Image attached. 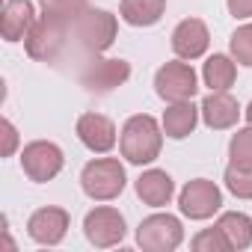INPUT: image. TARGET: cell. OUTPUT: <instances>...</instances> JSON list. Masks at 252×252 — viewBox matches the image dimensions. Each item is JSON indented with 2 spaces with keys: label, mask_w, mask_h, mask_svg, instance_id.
<instances>
[{
  "label": "cell",
  "mask_w": 252,
  "mask_h": 252,
  "mask_svg": "<svg viewBox=\"0 0 252 252\" xmlns=\"http://www.w3.org/2000/svg\"><path fill=\"white\" fill-rule=\"evenodd\" d=\"M160 149H163V125L155 116L137 113L122 125L119 152L128 163H134V166L155 163L160 158Z\"/></svg>",
  "instance_id": "obj_1"
},
{
  "label": "cell",
  "mask_w": 252,
  "mask_h": 252,
  "mask_svg": "<svg viewBox=\"0 0 252 252\" xmlns=\"http://www.w3.org/2000/svg\"><path fill=\"white\" fill-rule=\"evenodd\" d=\"M68 27H74V21H65L60 15H48L42 12L33 24V30L27 33L24 39V48H27V57L36 60V63H54L65 42H68Z\"/></svg>",
  "instance_id": "obj_2"
},
{
  "label": "cell",
  "mask_w": 252,
  "mask_h": 252,
  "mask_svg": "<svg viewBox=\"0 0 252 252\" xmlns=\"http://www.w3.org/2000/svg\"><path fill=\"white\" fill-rule=\"evenodd\" d=\"M125 184H128V178H125V166L119 163V158H95L80 172V187L92 202L119 199Z\"/></svg>",
  "instance_id": "obj_3"
},
{
  "label": "cell",
  "mask_w": 252,
  "mask_h": 252,
  "mask_svg": "<svg viewBox=\"0 0 252 252\" xmlns=\"http://www.w3.org/2000/svg\"><path fill=\"white\" fill-rule=\"evenodd\" d=\"M116 33H119V21L113 12L107 9H86L83 15H77L74 21V39L77 45L86 51V54H104L107 48H113L116 42Z\"/></svg>",
  "instance_id": "obj_4"
},
{
  "label": "cell",
  "mask_w": 252,
  "mask_h": 252,
  "mask_svg": "<svg viewBox=\"0 0 252 252\" xmlns=\"http://www.w3.org/2000/svg\"><path fill=\"white\" fill-rule=\"evenodd\" d=\"M184 243V225L175 214H152L137 225V246L146 252H175Z\"/></svg>",
  "instance_id": "obj_5"
},
{
  "label": "cell",
  "mask_w": 252,
  "mask_h": 252,
  "mask_svg": "<svg viewBox=\"0 0 252 252\" xmlns=\"http://www.w3.org/2000/svg\"><path fill=\"white\" fill-rule=\"evenodd\" d=\"M155 92L166 104L193 101V95L199 92V77H196V71L187 60H172V63H163L155 71Z\"/></svg>",
  "instance_id": "obj_6"
},
{
  "label": "cell",
  "mask_w": 252,
  "mask_h": 252,
  "mask_svg": "<svg viewBox=\"0 0 252 252\" xmlns=\"http://www.w3.org/2000/svg\"><path fill=\"white\" fill-rule=\"evenodd\" d=\"M131 80V63L122 60V57H92L86 63V68L80 71V83L86 92L95 95H107L119 86H125Z\"/></svg>",
  "instance_id": "obj_7"
},
{
  "label": "cell",
  "mask_w": 252,
  "mask_h": 252,
  "mask_svg": "<svg viewBox=\"0 0 252 252\" xmlns=\"http://www.w3.org/2000/svg\"><path fill=\"white\" fill-rule=\"evenodd\" d=\"M63 166H65V155L51 140H33V143H27L21 149V169L36 184L54 181L63 172Z\"/></svg>",
  "instance_id": "obj_8"
},
{
  "label": "cell",
  "mask_w": 252,
  "mask_h": 252,
  "mask_svg": "<svg viewBox=\"0 0 252 252\" xmlns=\"http://www.w3.org/2000/svg\"><path fill=\"white\" fill-rule=\"evenodd\" d=\"M222 208V190L211 178H193L178 193V211L190 220H211Z\"/></svg>",
  "instance_id": "obj_9"
},
{
  "label": "cell",
  "mask_w": 252,
  "mask_h": 252,
  "mask_svg": "<svg viewBox=\"0 0 252 252\" xmlns=\"http://www.w3.org/2000/svg\"><path fill=\"white\" fill-rule=\"evenodd\" d=\"M125 217L110 208V205H101V208H92L86 217H83V234L86 240L95 246V249H110V246H119L125 240Z\"/></svg>",
  "instance_id": "obj_10"
},
{
  "label": "cell",
  "mask_w": 252,
  "mask_h": 252,
  "mask_svg": "<svg viewBox=\"0 0 252 252\" xmlns=\"http://www.w3.org/2000/svg\"><path fill=\"white\" fill-rule=\"evenodd\" d=\"M68 225H71V217L65 208H57V205H48V208H39L30 214L27 220V234L33 243L39 246H57L65 240L68 234Z\"/></svg>",
  "instance_id": "obj_11"
},
{
  "label": "cell",
  "mask_w": 252,
  "mask_h": 252,
  "mask_svg": "<svg viewBox=\"0 0 252 252\" xmlns=\"http://www.w3.org/2000/svg\"><path fill=\"white\" fill-rule=\"evenodd\" d=\"M199 113H202V122L208 125L211 131H228L237 125L240 119V104L234 95H228V89H211L202 104H199Z\"/></svg>",
  "instance_id": "obj_12"
},
{
  "label": "cell",
  "mask_w": 252,
  "mask_h": 252,
  "mask_svg": "<svg viewBox=\"0 0 252 252\" xmlns=\"http://www.w3.org/2000/svg\"><path fill=\"white\" fill-rule=\"evenodd\" d=\"M208 45H211V33H208V24L202 18H184L175 24L172 30V51L178 60H199L208 54Z\"/></svg>",
  "instance_id": "obj_13"
},
{
  "label": "cell",
  "mask_w": 252,
  "mask_h": 252,
  "mask_svg": "<svg viewBox=\"0 0 252 252\" xmlns=\"http://www.w3.org/2000/svg\"><path fill=\"white\" fill-rule=\"evenodd\" d=\"M77 140L89 152L107 155V152H113L119 134H116V125H113L110 116H104V113H83L77 119Z\"/></svg>",
  "instance_id": "obj_14"
},
{
  "label": "cell",
  "mask_w": 252,
  "mask_h": 252,
  "mask_svg": "<svg viewBox=\"0 0 252 252\" xmlns=\"http://www.w3.org/2000/svg\"><path fill=\"white\" fill-rule=\"evenodd\" d=\"M36 18L39 15H36L33 0H6L3 15H0V33H3L6 42H21L33 30Z\"/></svg>",
  "instance_id": "obj_15"
},
{
  "label": "cell",
  "mask_w": 252,
  "mask_h": 252,
  "mask_svg": "<svg viewBox=\"0 0 252 252\" xmlns=\"http://www.w3.org/2000/svg\"><path fill=\"white\" fill-rule=\"evenodd\" d=\"M134 190H137V196H140L143 205H149V208H166L172 202V196H175V181H172V175L166 169H146L137 178Z\"/></svg>",
  "instance_id": "obj_16"
},
{
  "label": "cell",
  "mask_w": 252,
  "mask_h": 252,
  "mask_svg": "<svg viewBox=\"0 0 252 252\" xmlns=\"http://www.w3.org/2000/svg\"><path fill=\"white\" fill-rule=\"evenodd\" d=\"M199 107L193 104V101H175V104H169L166 110H163V119H160V125H163V134L169 137V140H184V137H190L193 131H196V125H199Z\"/></svg>",
  "instance_id": "obj_17"
},
{
  "label": "cell",
  "mask_w": 252,
  "mask_h": 252,
  "mask_svg": "<svg viewBox=\"0 0 252 252\" xmlns=\"http://www.w3.org/2000/svg\"><path fill=\"white\" fill-rule=\"evenodd\" d=\"M166 12V0H122L119 15L125 24L131 27H152L163 18Z\"/></svg>",
  "instance_id": "obj_18"
},
{
  "label": "cell",
  "mask_w": 252,
  "mask_h": 252,
  "mask_svg": "<svg viewBox=\"0 0 252 252\" xmlns=\"http://www.w3.org/2000/svg\"><path fill=\"white\" fill-rule=\"evenodd\" d=\"M202 80L208 89H231L237 80V60L228 54H211L202 65Z\"/></svg>",
  "instance_id": "obj_19"
},
{
  "label": "cell",
  "mask_w": 252,
  "mask_h": 252,
  "mask_svg": "<svg viewBox=\"0 0 252 252\" xmlns=\"http://www.w3.org/2000/svg\"><path fill=\"white\" fill-rule=\"evenodd\" d=\"M217 225L225 231L231 249L240 252V249H249L252 246V220L243 211H225V214H220Z\"/></svg>",
  "instance_id": "obj_20"
},
{
  "label": "cell",
  "mask_w": 252,
  "mask_h": 252,
  "mask_svg": "<svg viewBox=\"0 0 252 252\" xmlns=\"http://www.w3.org/2000/svg\"><path fill=\"white\" fill-rule=\"evenodd\" d=\"M222 184L234 199H252V166L231 160L222 172Z\"/></svg>",
  "instance_id": "obj_21"
},
{
  "label": "cell",
  "mask_w": 252,
  "mask_h": 252,
  "mask_svg": "<svg viewBox=\"0 0 252 252\" xmlns=\"http://www.w3.org/2000/svg\"><path fill=\"white\" fill-rule=\"evenodd\" d=\"M190 246H193L196 252H231V243H228V237H225V231H222L220 225L202 228V231L190 240Z\"/></svg>",
  "instance_id": "obj_22"
},
{
  "label": "cell",
  "mask_w": 252,
  "mask_h": 252,
  "mask_svg": "<svg viewBox=\"0 0 252 252\" xmlns=\"http://www.w3.org/2000/svg\"><path fill=\"white\" fill-rule=\"evenodd\" d=\"M228 51H231V57H234L240 65L252 68V21H249V24H240V27L231 33Z\"/></svg>",
  "instance_id": "obj_23"
},
{
  "label": "cell",
  "mask_w": 252,
  "mask_h": 252,
  "mask_svg": "<svg viewBox=\"0 0 252 252\" xmlns=\"http://www.w3.org/2000/svg\"><path fill=\"white\" fill-rule=\"evenodd\" d=\"M39 6L48 15H60L65 21H77V15H83L89 9V0H39Z\"/></svg>",
  "instance_id": "obj_24"
},
{
  "label": "cell",
  "mask_w": 252,
  "mask_h": 252,
  "mask_svg": "<svg viewBox=\"0 0 252 252\" xmlns=\"http://www.w3.org/2000/svg\"><path fill=\"white\" fill-rule=\"evenodd\" d=\"M228 158L234 163H249L252 166V125H246V128H240L231 143H228Z\"/></svg>",
  "instance_id": "obj_25"
},
{
  "label": "cell",
  "mask_w": 252,
  "mask_h": 252,
  "mask_svg": "<svg viewBox=\"0 0 252 252\" xmlns=\"http://www.w3.org/2000/svg\"><path fill=\"white\" fill-rule=\"evenodd\" d=\"M0 137H3V143H0V158H12L15 149H18V128L9 119L0 122Z\"/></svg>",
  "instance_id": "obj_26"
},
{
  "label": "cell",
  "mask_w": 252,
  "mask_h": 252,
  "mask_svg": "<svg viewBox=\"0 0 252 252\" xmlns=\"http://www.w3.org/2000/svg\"><path fill=\"white\" fill-rule=\"evenodd\" d=\"M225 6H228V15L237 21L252 18V0H225Z\"/></svg>",
  "instance_id": "obj_27"
},
{
  "label": "cell",
  "mask_w": 252,
  "mask_h": 252,
  "mask_svg": "<svg viewBox=\"0 0 252 252\" xmlns=\"http://www.w3.org/2000/svg\"><path fill=\"white\" fill-rule=\"evenodd\" d=\"M243 116H246V125H252V101H249V107L243 110Z\"/></svg>",
  "instance_id": "obj_28"
}]
</instances>
